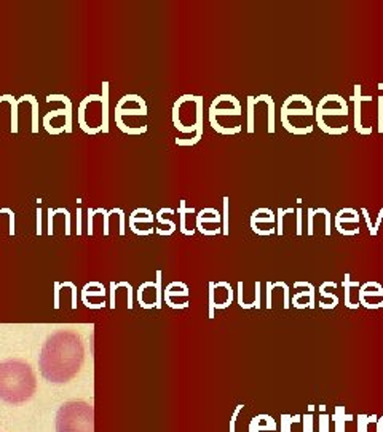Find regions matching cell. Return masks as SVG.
<instances>
[{
  "mask_svg": "<svg viewBox=\"0 0 383 432\" xmlns=\"http://www.w3.org/2000/svg\"><path fill=\"white\" fill-rule=\"evenodd\" d=\"M85 359L83 341L78 333L59 330L45 341L38 365L50 383H67L80 371Z\"/></svg>",
  "mask_w": 383,
  "mask_h": 432,
  "instance_id": "obj_1",
  "label": "cell"
},
{
  "mask_svg": "<svg viewBox=\"0 0 383 432\" xmlns=\"http://www.w3.org/2000/svg\"><path fill=\"white\" fill-rule=\"evenodd\" d=\"M37 378L32 366L19 359L0 362V398L6 403H23L35 394Z\"/></svg>",
  "mask_w": 383,
  "mask_h": 432,
  "instance_id": "obj_2",
  "label": "cell"
},
{
  "mask_svg": "<svg viewBox=\"0 0 383 432\" xmlns=\"http://www.w3.org/2000/svg\"><path fill=\"white\" fill-rule=\"evenodd\" d=\"M56 432H95V407L83 400H70L56 413Z\"/></svg>",
  "mask_w": 383,
  "mask_h": 432,
  "instance_id": "obj_3",
  "label": "cell"
},
{
  "mask_svg": "<svg viewBox=\"0 0 383 432\" xmlns=\"http://www.w3.org/2000/svg\"><path fill=\"white\" fill-rule=\"evenodd\" d=\"M203 96L182 95L173 104V123L181 133L203 130Z\"/></svg>",
  "mask_w": 383,
  "mask_h": 432,
  "instance_id": "obj_4",
  "label": "cell"
},
{
  "mask_svg": "<svg viewBox=\"0 0 383 432\" xmlns=\"http://www.w3.org/2000/svg\"><path fill=\"white\" fill-rule=\"evenodd\" d=\"M315 115H321L322 119H326V117H347L348 103L340 95L329 93L319 100L318 106L315 108Z\"/></svg>",
  "mask_w": 383,
  "mask_h": 432,
  "instance_id": "obj_5",
  "label": "cell"
},
{
  "mask_svg": "<svg viewBox=\"0 0 383 432\" xmlns=\"http://www.w3.org/2000/svg\"><path fill=\"white\" fill-rule=\"evenodd\" d=\"M359 306H364L366 309H382L383 307V285L375 280H369L359 287L358 291Z\"/></svg>",
  "mask_w": 383,
  "mask_h": 432,
  "instance_id": "obj_6",
  "label": "cell"
},
{
  "mask_svg": "<svg viewBox=\"0 0 383 432\" xmlns=\"http://www.w3.org/2000/svg\"><path fill=\"white\" fill-rule=\"evenodd\" d=\"M294 288H303V291H297L294 293V296L290 298V306H294L295 309H315L316 307V288L313 284L310 282H299L294 284Z\"/></svg>",
  "mask_w": 383,
  "mask_h": 432,
  "instance_id": "obj_7",
  "label": "cell"
},
{
  "mask_svg": "<svg viewBox=\"0 0 383 432\" xmlns=\"http://www.w3.org/2000/svg\"><path fill=\"white\" fill-rule=\"evenodd\" d=\"M361 85L356 83L353 87V95L350 96V100L353 101V106H354V130L358 132L359 135H372V127H366L362 123V117H361V109H362V103H372V96L367 95L364 96L361 93Z\"/></svg>",
  "mask_w": 383,
  "mask_h": 432,
  "instance_id": "obj_8",
  "label": "cell"
},
{
  "mask_svg": "<svg viewBox=\"0 0 383 432\" xmlns=\"http://www.w3.org/2000/svg\"><path fill=\"white\" fill-rule=\"evenodd\" d=\"M260 224H268L270 227H276V213L272 208L262 207L253 212V215H251V229H253V232H255V229Z\"/></svg>",
  "mask_w": 383,
  "mask_h": 432,
  "instance_id": "obj_9",
  "label": "cell"
},
{
  "mask_svg": "<svg viewBox=\"0 0 383 432\" xmlns=\"http://www.w3.org/2000/svg\"><path fill=\"white\" fill-rule=\"evenodd\" d=\"M278 426L270 415H257L249 423V432H276Z\"/></svg>",
  "mask_w": 383,
  "mask_h": 432,
  "instance_id": "obj_10",
  "label": "cell"
},
{
  "mask_svg": "<svg viewBox=\"0 0 383 432\" xmlns=\"http://www.w3.org/2000/svg\"><path fill=\"white\" fill-rule=\"evenodd\" d=\"M283 110H290V109H315L313 103L310 101V98L305 95H290L287 96L285 103L281 106Z\"/></svg>",
  "mask_w": 383,
  "mask_h": 432,
  "instance_id": "obj_11",
  "label": "cell"
},
{
  "mask_svg": "<svg viewBox=\"0 0 383 432\" xmlns=\"http://www.w3.org/2000/svg\"><path fill=\"white\" fill-rule=\"evenodd\" d=\"M347 224H359V215L354 208H342L335 215V229L345 227Z\"/></svg>",
  "mask_w": 383,
  "mask_h": 432,
  "instance_id": "obj_12",
  "label": "cell"
},
{
  "mask_svg": "<svg viewBox=\"0 0 383 432\" xmlns=\"http://www.w3.org/2000/svg\"><path fill=\"white\" fill-rule=\"evenodd\" d=\"M354 415L345 413V407H335V411L332 415L334 421V432H345V424L354 421Z\"/></svg>",
  "mask_w": 383,
  "mask_h": 432,
  "instance_id": "obj_13",
  "label": "cell"
},
{
  "mask_svg": "<svg viewBox=\"0 0 383 432\" xmlns=\"http://www.w3.org/2000/svg\"><path fill=\"white\" fill-rule=\"evenodd\" d=\"M342 287H343V290H345V307H348V309H353V311L358 309L359 304H354L353 303V299H351V290H353V288H359L361 284L356 282V280H351V274L347 272L345 277H343V280H342Z\"/></svg>",
  "mask_w": 383,
  "mask_h": 432,
  "instance_id": "obj_14",
  "label": "cell"
},
{
  "mask_svg": "<svg viewBox=\"0 0 383 432\" xmlns=\"http://www.w3.org/2000/svg\"><path fill=\"white\" fill-rule=\"evenodd\" d=\"M47 103L51 101H63L64 103V109H65V122H64V128H65V133H72V103L67 96L64 95H48Z\"/></svg>",
  "mask_w": 383,
  "mask_h": 432,
  "instance_id": "obj_15",
  "label": "cell"
},
{
  "mask_svg": "<svg viewBox=\"0 0 383 432\" xmlns=\"http://www.w3.org/2000/svg\"><path fill=\"white\" fill-rule=\"evenodd\" d=\"M102 101H101V108H102V123H101V130L102 133H109V82L104 80L102 82Z\"/></svg>",
  "mask_w": 383,
  "mask_h": 432,
  "instance_id": "obj_16",
  "label": "cell"
},
{
  "mask_svg": "<svg viewBox=\"0 0 383 432\" xmlns=\"http://www.w3.org/2000/svg\"><path fill=\"white\" fill-rule=\"evenodd\" d=\"M254 103L255 106L259 103H265L268 106V133H275V101L270 95H259L254 96Z\"/></svg>",
  "mask_w": 383,
  "mask_h": 432,
  "instance_id": "obj_17",
  "label": "cell"
},
{
  "mask_svg": "<svg viewBox=\"0 0 383 432\" xmlns=\"http://www.w3.org/2000/svg\"><path fill=\"white\" fill-rule=\"evenodd\" d=\"M177 213H179V219H181V226H179V229H181V232L184 234V235H189V237H192V235L195 234V229L193 231H189V227H187V222H186V215H189V213H192L193 215L195 213V208L193 207H187V204H186V200H179V208H177L176 210Z\"/></svg>",
  "mask_w": 383,
  "mask_h": 432,
  "instance_id": "obj_18",
  "label": "cell"
},
{
  "mask_svg": "<svg viewBox=\"0 0 383 432\" xmlns=\"http://www.w3.org/2000/svg\"><path fill=\"white\" fill-rule=\"evenodd\" d=\"M281 123H283V127H285L286 132L292 133V135H297V136L308 135V133L313 132V125H300V123H292V122H289L287 117L283 115V114H281Z\"/></svg>",
  "mask_w": 383,
  "mask_h": 432,
  "instance_id": "obj_19",
  "label": "cell"
},
{
  "mask_svg": "<svg viewBox=\"0 0 383 432\" xmlns=\"http://www.w3.org/2000/svg\"><path fill=\"white\" fill-rule=\"evenodd\" d=\"M31 103L32 104V133H38V100L34 95H23L18 100V104L21 103Z\"/></svg>",
  "mask_w": 383,
  "mask_h": 432,
  "instance_id": "obj_20",
  "label": "cell"
},
{
  "mask_svg": "<svg viewBox=\"0 0 383 432\" xmlns=\"http://www.w3.org/2000/svg\"><path fill=\"white\" fill-rule=\"evenodd\" d=\"M316 123L321 132H324L327 135H334V136H340V135H345L348 132V125H329V123L324 122V119L319 115H315Z\"/></svg>",
  "mask_w": 383,
  "mask_h": 432,
  "instance_id": "obj_21",
  "label": "cell"
},
{
  "mask_svg": "<svg viewBox=\"0 0 383 432\" xmlns=\"http://www.w3.org/2000/svg\"><path fill=\"white\" fill-rule=\"evenodd\" d=\"M2 101H8L10 103V106H11V133H18V108H19V104H18V100L13 95H2L0 96V103Z\"/></svg>",
  "mask_w": 383,
  "mask_h": 432,
  "instance_id": "obj_22",
  "label": "cell"
},
{
  "mask_svg": "<svg viewBox=\"0 0 383 432\" xmlns=\"http://www.w3.org/2000/svg\"><path fill=\"white\" fill-rule=\"evenodd\" d=\"M209 125L221 135H238L241 132V125H235L232 128H225L223 125H221V123L217 122V117H214L213 114H209Z\"/></svg>",
  "mask_w": 383,
  "mask_h": 432,
  "instance_id": "obj_23",
  "label": "cell"
},
{
  "mask_svg": "<svg viewBox=\"0 0 383 432\" xmlns=\"http://www.w3.org/2000/svg\"><path fill=\"white\" fill-rule=\"evenodd\" d=\"M115 123H117V127L122 130L123 133H128V135H141V133H145L147 132V125H141V127H129V125H127V123H123V119H122V115L118 114V112H115Z\"/></svg>",
  "mask_w": 383,
  "mask_h": 432,
  "instance_id": "obj_24",
  "label": "cell"
},
{
  "mask_svg": "<svg viewBox=\"0 0 383 432\" xmlns=\"http://www.w3.org/2000/svg\"><path fill=\"white\" fill-rule=\"evenodd\" d=\"M223 204V212H222V234L223 235H228L230 234V199L223 197L222 200Z\"/></svg>",
  "mask_w": 383,
  "mask_h": 432,
  "instance_id": "obj_25",
  "label": "cell"
},
{
  "mask_svg": "<svg viewBox=\"0 0 383 432\" xmlns=\"http://www.w3.org/2000/svg\"><path fill=\"white\" fill-rule=\"evenodd\" d=\"M290 213H295L294 208H278L276 210V234L278 235H283L285 234V216L286 215H290Z\"/></svg>",
  "mask_w": 383,
  "mask_h": 432,
  "instance_id": "obj_26",
  "label": "cell"
},
{
  "mask_svg": "<svg viewBox=\"0 0 383 432\" xmlns=\"http://www.w3.org/2000/svg\"><path fill=\"white\" fill-rule=\"evenodd\" d=\"M246 104H248V133L253 135L254 133V115H255V103H254V96H248L246 98Z\"/></svg>",
  "mask_w": 383,
  "mask_h": 432,
  "instance_id": "obj_27",
  "label": "cell"
},
{
  "mask_svg": "<svg viewBox=\"0 0 383 432\" xmlns=\"http://www.w3.org/2000/svg\"><path fill=\"white\" fill-rule=\"evenodd\" d=\"M241 112H243L241 108H238V109H216V108H211L209 106V114H213L214 117H225V115L240 117Z\"/></svg>",
  "mask_w": 383,
  "mask_h": 432,
  "instance_id": "obj_28",
  "label": "cell"
},
{
  "mask_svg": "<svg viewBox=\"0 0 383 432\" xmlns=\"http://www.w3.org/2000/svg\"><path fill=\"white\" fill-rule=\"evenodd\" d=\"M115 112H118L122 117L123 115H147V108H117L115 106Z\"/></svg>",
  "mask_w": 383,
  "mask_h": 432,
  "instance_id": "obj_29",
  "label": "cell"
},
{
  "mask_svg": "<svg viewBox=\"0 0 383 432\" xmlns=\"http://www.w3.org/2000/svg\"><path fill=\"white\" fill-rule=\"evenodd\" d=\"M315 213L316 215H324V219H326V237H331L332 234V215L327 208H315Z\"/></svg>",
  "mask_w": 383,
  "mask_h": 432,
  "instance_id": "obj_30",
  "label": "cell"
},
{
  "mask_svg": "<svg viewBox=\"0 0 383 432\" xmlns=\"http://www.w3.org/2000/svg\"><path fill=\"white\" fill-rule=\"evenodd\" d=\"M302 432H315V416L313 413L302 415Z\"/></svg>",
  "mask_w": 383,
  "mask_h": 432,
  "instance_id": "obj_31",
  "label": "cell"
},
{
  "mask_svg": "<svg viewBox=\"0 0 383 432\" xmlns=\"http://www.w3.org/2000/svg\"><path fill=\"white\" fill-rule=\"evenodd\" d=\"M315 208H308L307 210V235L308 237H312L313 235V229H315Z\"/></svg>",
  "mask_w": 383,
  "mask_h": 432,
  "instance_id": "obj_32",
  "label": "cell"
},
{
  "mask_svg": "<svg viewBox=\"0 0 383 432\" xmlns=\"http://www.w3.org/2000/svg\"><path fill=\"white\" fill-rule=\"evenodd\" d=\"M319 296L322 298L321 301L329 299L334 306H339V296H337V294H334V293H327V291H326L324 284H321V285H319Z\"/></svg>",
  "mask_w": 383,
  "mask_h": 432,
  "instance_id": "obj_33",
  "label": "cell"
},
{
  "mask_svg": "<svg viewBox=\"0 0 383 432\" xmlns=\"http://www.w3.org/2000/svg\"><path fill=\"white\" fill-rule=\"evenodd\" d=\"M318 432H331V416H329L327 413H319Z\"/></svg>",
  "mask_w": 383,
  "mask_h": 432,
  "instance_id": "obj_34",
  "label": "cell"
},
{
  "mask_svg": "<svg viewBox=\"0 0 383 432\" xmlns=\"http://www.w3.org/2000/svg\"><path fill=\"white\" fill-rule=\"evenodd\" d=\"M95 213H102V216H104V224H102V234L105 235V237H107L109 235V218H110V212H107L105 210V208H95Z\"/></svg>",
  "mask_w": 383,
  "mask_h": 432,
  "instance_id": "obj_35",
  "label": "cell"
},
{
  "mask_svg": "<svg viewBox=\"0 0 383 432\" xmlns=\"http://www.w3.org/2000/svg\"><path fill=\"white\" fill-rule=\"evenodd\" d=\"M128 222H133V224H137V222H139V224H152V222H154V215H152V216H133V215H129L128 216Z\"/></svg>",
  "mask_w": 383,
  "mask_h": 432,
  "instance_id": "obj_36",
  "label": "cell"
},
{
  "mask_svg": "<svg viewBox=\"0 0 383 432\" xmlns=\"http://www.w3.org/2000/svg\"><path fill=\"white\" fill-rule=\"evenodd\" d=\"M112 212H114V215H118V218H120V222H118V226H120V235H125V227H127V215H125V212L122 210V208H112Z\"/></svg>",
  "mask_w": 383,
  "mask_h": 432,
  "instance_id": "obj_37",
  "label": "cell"
},
{
  "mask_svg": "<svg viewBox=\"0 0 383 432\" xmlns=\"http://www.w3.org/2000/svg\"><path fill=\"white\" fill-rule=\"evenodd\" d=\"M354 420H358V432H367V426L371 424L369 423V415L359 413L358 418H354Z\"/></svg>",
  "mask_w": 383,
  "mask_h": 432,
  "instance_id": "obj_38",
  "label": "cell"
},
{
  "mask_svg": "<svg viewBox=\"0 0 383 432\" xmlns=\"http://www.w3.org/2000/svg\"><path fill=\"white\" fill-rule=\"evenodd\" d=\"M292 415L283 413L281 415V432H290V426H292Z\"/></svg>",
  "mask_w": 383,
  "mask_h": 432,
  "instance_id": "obj_39",
  "label": "cell"
},
{
  "mask_svg": "<svg viewBox=\"0 0 383 432\" xmlns=\"http://www.w3.org/2000/svg\"><path fill=\"white\" fill-rule=\"evenodd\" d=\"M155 219L160 222V224H163V226H169V229L171 231H176V222L173 221V219H168V218H163V213L158 210V213L155 215Z\"/></svg>",
  "mask_w": 383,
  "mask_h": 432,
  "instance_id": "obj_40",
  "label": "cell"
},
{
  "mask_svg": "<svg viewBox=\"0 0 383 432\" xmlns=\"http://www.w3.org/2000/svg\"><path fill=\"white\" fill-rule=\"evenodd\" d=\"M155 287H157V309H160L161 307V271L157 272Z\"/></svg>",
  "mask_w": 383,
  "mask_h": 432,
  "instance_id": "obj_41",
  "label": "cell"
},
{
  "mask_svg": "<svg viewBox=\"0 0 383 432\" xmlns=\"http://www.w3.org/2000/svg\"><path fill=\"white\" fill-rule=\"evenodd\" d=\"M216 301H214V282H209V319L214 317Z\"/></svg>",
  "mask_w": 383,
  "mask_h": 432,
  "instance_id": "obj_42",
  "label": "cell"
},
{
  "mask_svg": "<svg viewBox=\"0 0 383 432\" xmlns=\"http://www.w3.org/2000/svg\"><path fill=\"white\" fill-rule=\"evenodd\" d=\"M2 213H6L10 216V235H15V212L11 210V208L5 207V208H0V215Z\"/></svg>",
  "mask_w": 383,
  "mask_h": 432,
  "instance_id": "obj_43",
  "label": "cell"
},
{
  "mask_svg": "<svg viewBox=\"0 0 383 432\" xmlns=\"http://www.w3.org/2000/svg\"><path fill=\"white\" fill-rule=\"evenodd\" d=\"M55 212L56 213H64V218H65V235H70V213H69V210L67 208H64V207H61V208H55Z\"/></svg>",
  "mask_w": 383,
  "mask_h": 432,
  "instance_id": "obj_44",
  "label": "cell"
},
{
  "mask_svg": "<svg viewBox=\"0 0 383 432\" xmlns=\"http://www.w3.org/2000/svg\"><path fill=\"white\" fill-rule=\"evenodd\" d=\"M303 212L302 208H295V234L297 235H302V219H303Z\"/></svg>",
  "mask_w": 383,
  "mask_h": 432,
  "instance_id": "obj_45",
  "label": "cell"
},
{
  "mask_svg": "<svg viewBox=\"0 0 383 432\" xmlns=\"http://www.w3.org/2000/svg\"><path fill=\"white\" fill-rule=\"evenodd\" d=\"M128 226H129V229H131V231H133L134 234L142 235V237H145V235L154 234V227H149V229H139V227H136V224H133V222H128Z\"/></svg>",
  "mask_w": 383,
  "mask_h": 432,
  "instance_id": "obj_46",
  "label": "cell"
},
{
  "mask_svg": "<svg viewBox=\"0 0 383 432\" xmlns=\"http://www.w3.org/2000/svg\"><path fill=\"white\" fill-rule=\"evenodd\" d=\"M55 215H56L55 208H51V207H50V208H48V226H47V227H48V231H47L48 235H53V234H55V229H53V227H55Z\"/></svg>",
  "mask_w": 383,
  "mask_h": 432,
  "instance_id": "obj_47",
  "label": "cell"
},
{
  "mask_svg": "<svg viewBox=\"0 0 383 432\" xmlns=\"http://www.w3.org/2000/svg\"><path fill=\"white\" fill-rule=\"evenodd\" d=\"M382 221H383V208H380V212H379V215H377V219L374 221V227H372V231L369 232L372 235V237H375V235L379 234V229H380V226H382Z\"/></svg>",
  "mask_w": 383,
  "mask_h": 432,
  "instance_id": "obj_48",
  "label": "cell"
},
{
  "mask_svg": "<svg viewBox=\"0 0 383 432\" xmlns=\"http://www.w3.org/2000/svg\"><path fill=\"white\" fill-rule=\"evenodd\" d=\"M379 133L383 135V95L379 96Z\"/></svg>",
  "mask_w": 383,
  "mask_h": 432,
  "instance_id": "obj_49",
  "label": "cell"
},
{
  "mask_svg": "<svg viewBox=\"0 0 383 432\" xmlns=\"http://www.w3.org/2000/svg\"><path fill=\"white\" fill-rule=\"evenodd\" d=\"M337 232L345 235V237H353V235H358L361 232L359 227H354V229H347V227H339L337 229Z\"/></svg>",
  "mask_w": 383,
  "mask_h": 432,
  "instance_id": "obj_50",
  "label": "cell"
},
{
  "mask_svg": "<svg viewBox=\"0 0 383 432\" xmlns=\"http://www.w3.org/2000/svg\"><path fill=\"white\" fill-rule=\"evenodd\" d=\"M272 294H273V282H267V309L270 311L273 307V298H272Z\"/></svg>",
  "mask_w": 383,
  "mask_h": 432,
  "instance_id": "obj_51",
  "label": "cell"
},
{
  "mask_svg": "<svg viewBox=\"0 0 383 432\" xmlns=\"http://www.w3.org/2000/svg\"><path fill=\"white\" fill-rule=\"evenodd\" d=\"M95 208H88V235H93V227H95V221H93V218H95Z\"/></svg>",
  "mask_w": 383,
  "mask_h": 432,
  "instance_id": "obj_52",
  "label": "cell"
},
{
  "mask_svg": "<svg viewBox=\"0 0 383 432\" xmlns=\"http://www.w3.org/2000/svg\"><path fill=\"white\" fill-rule=\"evenodd\" d=\"M361 215L364 216V221H366V224H367V229H369V232H371L372 227H374V221L371 219V215H369L367 208H361Z\"/></svg>",
  "mask_w": 383,
  "mask_h": 432,
  "instance_id": "obj_53",
  "label": "cell"
},
{
  "mask_svg": "<svg viewBox=\"0 0 383 432\" xmlns=\"http://www.w3.org/2000/svg\"><path fill=\"white\" fill-rule=\"evenodd\" d=\"M243 407L244 405L243 403H240L238 407H236V410H235V413H233V418H232V421H230V432H235V421H236V418H238V415H240V411L243 410Z\"/></svg>",
  "mask_w": 383,
  "mask_h": 432,
  "instance_id": "obj_54",
  "label": "cell"
},
{
  "mask_svg": "<svg viewBox=\"0 0 383 432\" xmlns=\"http://www.w3.org/2000/svg\"><path fill=\"white\" fill-rule=\"evenodd\" d=\"M42 215H43L42 208L38 207L37 208V235H42Z\"/></svg>",
  "mask_w": 383,
  "mask_h": 432,
  "instance_id": "obj_55",
  "label": "cell"
},
{
  "mask_svg": "<svg viewBox=\"0 0 383 432\" xmlns=\"http://www.w3.org/2000/svg\"><path fill=\"white\" fill-rule=\"evenodd\" d=\"M254 303H255V309H260V282H255V299H254Z\"/></svg>",
  "mask_w": 383,
  "mask_h": 432,
  "instance_id": "obj_56",
  "label": "cell"
},
{
  "mask_svg": "<svg viewBox=\"0 0 383 432\" xmlns=\"http://www.w3.org/2000/svg\"><path fill=\"white\" fill-rule=\"evenodd\" d=\"M77 234H82V208H77Z\"/></svg>",
  "mask_w": 383,
  "mask_h": 432,
  "instance_id": "obj_57",
  "label": "cell"
},
{
  "mask_svg": "<svg viewBox=\"0 0 383 432\" xmlns=\"http://www.w3.org/2000/svg\"><path fill=\"white\" fill-rule=\"evenodd\" d=\"M238 304H240V307H244V301H243V282H238Z\"/></svg>",
  "mask_w": 383,
  "mask_h": 432,
  "instance_id": "obj_58",
  "label": "cell"
},
{
  "mask_svg": "<svg viewBox=\"0 0 383 432\" xmlns=\"http://www.w3.org/2000/svg\"><path fill=\"white\" fill-rule=\"evenodd\" d=\"M375 426H377V432H383V416H379L377 423H375Z\"/></svg>",
  "mask_w": 383,
  "mask_h": 432,
  "instance_id": "obj_59",
  "label": "cell"
},
{
  "mask_svg": "<svg viewBox=\"0 0 383 432\" xmlns=\"http://www.w3.org/2000/svg\"><path fill=\"white\" fill-rule=\"evenodd\" d=\"M377 420H379L377 415H371V416H369V423H372V424L377 423Z\"/></svg>",
  "mask_w": 383,
  "mask_h": 432,
  "instance_id": "obj_60",
  "label": "cell"
},
{
  "mask_svg": "<svg viewBox=\"0 0 383 432\" xmlns=\"http://www.w3.org/2000/svg\"><path fill=\"white\" fill-rule=\"evenodd\" d=\"M307 410H308V413H313V411L316 410V405H308Z\"/></svg>",
  "mask_w": 383,
  "mask_h": 432,
  "instance_id": "obj_61",
  "label": "cell"
},
{
  "mask_svg": "<svg viewBox=\"0 0 383 432\" xmlns=\"http://www.w3.org/2000/svg\"><path fill=\"white\" fill-rule=\"evenodd\" d=\"M326 410H327L326 405H319V411H321V413H326Z\"/></svg>",
  "mask_w": 383,
  "mask_h": 432,
  "instance_id": "obj_62",
  "label": "cell"
},
{
  "mask_svg": "<svg viewBox=\"0 0 383 432\" xmlns=\"http://www.w3.org/2000/svg\"><path fill=\"white\" fill-rule=\"evenodd\" d=\"M379 90H380V91H383V82H380V83H379Z\"/></svg>",
  "mask_w": 383,
  "mask_h": 432,
  "instance_id": "obj_63",
  "label": "cell"
}]
</instances>
